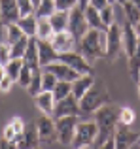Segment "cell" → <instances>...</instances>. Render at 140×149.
<instances>
[{
    "label": "cell",
    "instance_id": "1",
    "mask_svg": "<svg viewBox=\"0 0 140 149\" xmlns=\"http://www.w3.org/2000/svg\"><path fill=\"white\" fill-rule=\"evenodd\" d=\"M78 51L91 64L100 61V58H106V32L97 30V29H89L78 40Z\"/></svg>",
    "mask_w": 140,
    "mask_h": 149
},
{
    "label": "cell",
    "instance_id": "2",
    "mask_svg": "<svg viewBox=\"0 0 140 149\" xmlns=\"http://www.w3.org/2000/svg\"><path fill=\"white\" fill-rule=\"evenodd\" d=\"M108 102H110L108 89L104 87L102 83H95L80 98V108H81V113H95L100 106L108 104Z\"/></svg>",
    "mask_w": 140,
    "mask_h": 149
},
{
    "label": "cell",
    "instance_id": "3",
    "mask_svg": "<svg viewBox=\"0 0 140 149\" xmlns=\"http://www.w3.org/2000/svg\"><path fill=\"white\" fill-rule=\"evenodd\" d=\"M104 32H106V61L114 62L123 53V26L112 23Z\"/></svg>",
    "mask_w": 140,
    "mask_h": 149
},
{
    "label": "cell",
    "instance_id": "4",
    "mask_svg": "<svg viewBox=\"0 0 140 149\" xmlns=\"http://www.w3.org/2000/svg\"><path fill=\"white\" fill-rule=\"evenodd\" d=\"M99 134V125L95 121H80L76 127V134H74L72 146L76 149H83V147H93Z\"/></svg>",
    "mask_w": 140,
    "mask_h": 149
},
{
    "label": "cell",
    "instance_id": "5",
    "mask_svg": "<svg viewBox=\"0 0 140 149\" xmlns=\"http://www.w3.org/2000/svg\"><path fill=\"white\" fill-rule=\"evenodd\" d=\"M93 121L99 125V128H116L119 125V108L114 106L112 102L100 106L95 113H93Z\"/></svg>",
    "mask_w": 140,
    "mask_h": 149
},
{
    "label": "cell",
    "instance_id": "6",
    "mask_svg": "<svg viewBox=\"0 0 140 149\" xmlns=\"http://www.w3.org/2000/svg\"><path fill=\"white\" fill-rule=\"evenodd\" d=\"M36 130H38V138H40V142L46 143V146H51V143L59 142L55 117L51 119V115L42 113V115L38 117V121H36Z\"/></svg>",
    "mask_w": 140,
    "mask_h": 149
},
{
    "label": "cell",
    "instance_id": "7",
    "mask_svg": "<svg viewBox=\"0 0 140 149\" xmlns=\"http://www.w3.org/2000/svg\"><path fill=\"white\" fill-rule=\"evenodd\" d=\"M55 123H57L59 143L61 146H72L74 134H76V127H78V123H80V115L61 117V119H55Z\"/></svg>",
    "mask_w": 140,
    "mask_h": 149
},
{
    "label": "cell",
    "instance_id": "8",
    "mask_svg": "<svg viewBox=\"0 0 140 149\" xmlns=\"http://www.w3.org/2000/svg\"><path fill=\"white\" fill-rule=\"evenodd\" d=\"M59 61H63V62H66L68 66H72L80 76H83V74H93V64L76 49H74V51H66V53H61Z\"/></svg>",
    "mask_w": 140,
    "mask_h": 149
},
{
    "label": "cell",
    "instance_id": "9",
    "mask_svg": "<svg viewBox=\"0 0 140 149\" xmlns=\"http://www.w3.org/2000/svg\"><path fill=\"white\" fill-rule=\"evenodd\" d=\"M68 30L78 40L89 30V23H87V19H85V11L81 10L80 6H74L72 10L68 11Z\"/></svg>",
    "mask_w": 140,
    "mask_h": 149
},
{
    "label": "cell",
    "instance_id": "10",
    "mask_svg": "<svg viewBox=\"0 0 140 149\" xmlns=\"http://www.w3.org/2000/svg\"><path fill=\"white\" fill-rule=\"evenodd\" d=\"M81 108H80V100L74 95L66 96L63 100H57L55 109H53V117L55 119H61V117H68V115H80Z\"/></svg>",
    "mask_w": 140,
    "mask_h": 149
},
{
    "label": "cell",
    "instance_id": "11",
    "mask_svg": "<svg viewBox=\"0 0 140 149\" xmlns=\"http://www.w3.org/2000/svg\"><path fill=\"white\" fill-rule=\"evenodd\" d=\"M25 130H27V127H25V121H23L21 117L10 119V123H8L6 127H4V130H2V146H6V147L10 146L11 147V143H13Z\"/></svg>",
    "mask_w": 140,
    "mask_h": 149
},
{
    "label": "cell",
    "instance_id": "12",
    "mask_svg": "<svg viewBox=\"0 0 140 149\" xmlns=\"http://www.w3.org/2000/svg\"><path fill=\"white\" fill-rule=\"evenodd\" d=\"M53 44V47L61 53H66V51H74L78 47V38L74 36L70 30H61V32H55L49 40Z\"/></svg>",
    "mask_w": 140,
    "mask_h": 149
},
{
    "label": "cell",
    "instance_id": "13",
    "mask_svg": "<svg viewBox=\"0 0 140 149\" xmlns=\"http://www.w3.org/2000/svg\"><path fill=\"white\" fill-rule=\"evenodd\" d=\"M138 134L140 132L131 130V128L125 127V125H118V127H116V132H114L116 149H131V147H134V143H136V140H138Z\"/></svg>",
    "mask_w": 140,
    "mask_h": 149
},
{
    "label": "cell",
    "instance_id": "14",
    "mask_svg": "<svg viewBox=\"0 0 140 149\" xmlns=\"http://www.w3.org/2000/svg\"><path fill=\"white\" fill-rule=\"evenodd\" d=\"M44 68L49 70L51 74H55L57 79H63V81H74V79L80 77V74H78L72 66H68L66 62H63V61H55V62H51V64L44 66Z\"/></svg>",
    "mask_w": 140,
    "mask_h": 149
},
{
    "label": "cell",
    "instance_id": "15",
    "mask_svg": "<svg viewBox=\"0 0 140 149\" xmlns=\"http://www.w3.org/2000/svg\"><path fill=\"white\" fill-rule=\"evenodd\" d=\"M140 38L134 30V26L131 23H123V55H127V58L136 51V45H138Z\"/></svg>",
    "mask_w": 140,
    "mask_h": 149
},
{
    "label": "cell",
    "instance_id": "16",
    "mask_svg": "<svg viewBox=\"0 0 140 149\" xmlns=\"http://www.w3.org/2000/svg\"><path fill=\"white\" fill-rule=\"evenodd\" d=\"M38 57H40V66L44 68V66L59 61V51L53 47V44L49 40H40L38 38Z\"/></svg>",
    "mask_w": 140,
    "mask_h": 149
},
{
    "label": "cell",
    "instance_id": "17",
    "mask_svg": "<svg viewBox=\"0 0 140 149\" xmlns=\"http://www.w3.org/2000/svg\"><path fill=\"white\" fill-rule=\"evenodd\" d=\"M38 146H42V142H40V138H38L36 127L27 128V130L23 132V134L19 136L13 143H11V147H21V149H34V147H38Z\"/></svg>",
    "mask_w": 140,
    "mask_h": 149
},
{
    "label": "cell",
    "instance_id": "18",
    "mask_svg": "<svg viewBox=\"0 0 140 149\" xmlns=\"http://www.w3.org/2000/svg\"><path fill=\"white\" fill-rule=\"evenodd\" d=\"M34 104H36V108L40 109L42 113H46V115H53V109H55V95H53V91H42L38 93L36 96H34Z\"/></svg>",
    "mask_w": 140,
    "mask_h": 149
},
{
    "label": "cell",
    "instance_id": "19",
    "mask_svg": "<svg viewBox=\"0 0 140 149\" xmlns=\"http://www.w3.org/2000/svg\"><path fill=\"white\" fill-rule=\"evenodd\" d=\"M95 83L97 81H95V77H93V74H83V76H80L78 79L72 81V95L80 100Z\"/></svg>",
    "mask_w": 140,
    "mask_h": 149
},
{
    "label": "cell",
    "instance_id": "20",
    "mask_svg": "<svg viewBox=\"0 0 140 149\" xmlns=\"http://www.w3.org/2000/svg\"><path fill=\"white\" fill-rule=\"evenodd\" d=\"M0 13L6 23H17V19L21 17L17 0H0Z\"/></svg>",
    "mask_w": 140,
    "mask_h": 149
},
{
    "label": "cell",
    "instance_id": "21",
    "mask_svg": "<svg viewBox=\"0 0 140 149\" xmlns=\"http://www.w3.org/2000/svg\"><path fill=\"white\" fill-rule=\"evenodd\" d=\"M23 61L27 66L30 68H38L40 66V57H38V38L32 36L29 38V47H27L25 55H23Z\"/></svg>",
    "mask_w": 140,
    "mask_h": 149
},
{
    "label": "cell",
    "instance_id": "22",
    "mask_svg": "<svg viewBox=\"0 0 140 149\" xmlns=\"http://www.w3.org/2000/svg\"><path fill=\"white\" fill-rule=\"evenodd\" d=\"M17 25L21 26L23 34L29 38L36 36V26H38V17L34 13H29V15H21V17L17 19Z\"/></svg>",
    "mask_w": 140,
    "mask_h": 149
},
{
    "label": "cell",
    "instance_id": "23",
    "mask_svg": "<svg viewBox=\"0 0 140 149\" xmlns=\"http://www.w3.org/2000/svg\"><path fill=\"white\" fill-rule=\"evenodd\" d=\"M83 11H85V19H87V23H89V29H97V30H106L108 29V26L104 25L102 17H100V10H97V8H93L91 4H89Z\"/></svg>",
    "mask_w": 140,
    "mask_h": 149
},
{
    "label": "cell",
    "instance_id": "24",
    "mask_svg": "<svg viewBox=\"0 0 140 149\" xmlns=\"http://www.w3.org/2000/svg\"><path fill=\"white\" fill-rule=\"evenodd\" d=\"M49 23H51L53 30L61 32V30H68V11L63 10H55L49 15Z\"/></svg>",
    "mask_w": 140,
    "mask_h": 149
},
{
    "label": "cell",
    "instance_id": "25",
    "mask_svg": "<svg viewBox=\"0 0 140 149\" xmlns=\"http://www.w3.org/2000/svg\"><path fill=\"white\" fill-rule=\"evenodd\" d=\"M42 74H44V68H42V66L32 68V79H30V85L27 87V93H29L32 98L38 95V93L44 91V87H42Z\"/></svg>",
    "mask_w": 140,
    "mask_h": 149
},
{
    "label": "cell",
    "instance_id": "26",
    "mask_svg": "<svg viewBox=\"0 0 140 149\" xmlns=\"http://www.w3.org/2000/svg\"><path fill=\"white\" fill-rule=\"evenodd\" d=\"M129 77L134 83L140 81V42L136 45V51L129 57Z\"/></svg>",
    "mask_w": 140,
    "mask_h": 149
},
{
    "label": "cell",
    "instance_id": "27",
    "mask_svg": "<svg viewBox=\"0 0 140 149\" xmlns=\"http://www.w3.org/2000/svg\"><path fill=\"white\" fill-rule=\"evenodd\" d=\"M55 34L49 17H38V26H36V38L40 40H51V36Z\"/></svg>",
    "mask_w": 140,
    "mask_h": 149
},
{
    "label": "cell",
    "instance_id": "28",
    "mask_svg": "<svg viewBox=\"0 0 140 149\" xmlns=\"http://www.w3.org/2000/svg\"><path fill=\"white\" fill-rule=\"evenodd\" d=\"M123 13H125V21L127 23H131V25H136V23L140 21V10L136 8V4L131 0V2H127V4H123Z\"/></svg>",
    "mask_w": 140,
    "mask_h": 149
},
{
    "label": "cell",
    "instance_id": "29",
    "mask_svg": "<svg viewBox=\"0 0 140 149\" xmlns=\"http://www.w3.org/2000/svg\"><path fill=\"white\" fill-rule=\"evenodd\" d=\"M25 36V34H23V30H21V26L17 25V23H6V42L8 44H15V42L17 40H21V38Z\"/></svg>",
    "mask_w": 140,
    "mask_h": 149
},
{
    "label": "cell",
    "instance_id": "30",
    "mask_svg": "<svg viewBox=\"0 0 140 149\" xmlns=\"http://www.w3.org/2000/svg\"><path fill=\"white\" fill-rule=\"evenodd\" d=\"M23 66H25V61H23V58H11L8 64H4V68H6V76H10L11 79L17 81V77H19V74H21Z\"/></svg>",
    "mask_w": 140,
    "mask_h": 149
},
{
    "label": "cell",
    "instance_id": "31",
    "mask_svg": "<svg viewBox=\"0 0 140 149\" xmlns=\"http://www.w3.org/2000/svg\"><path fill=\"white\" fill-rule=\"evenodd\" d=\"M55 10H57L55 0H40V4H38L36 10H34V15H36V17H49Z\"/></svg>",
    "mask_w": 140,
    "mask_h": 149
},
{
    "label": "cell",
    "instance_id": "32",
    "mask_svg": "<svg viewBox=\"0 0 140 149\" xmlns=\"http://www.w3.org/2000/svg\"><path fill=\"white\" fill-rule=\"evenodd\" d=\"M53 95H55V100H63L66 98V96L72 95V81H63L59 79L55 85V89H53Z\"/></svg>",
    "mask_w": 140,
    "mask_h": 149
},
{
    "label": "cell",
    "instance_id": "33",
    "mask_svg": "<svg viewBox=\"0 0 140 149\" xmlns=\"http://www.w3.org/2000/svg\"><path fill=\"white\" fill-rule=\"evenodd\" d=\"M27 47H29V36H23L21 40H17L15 44L10 45L11 49V58H23V55H25Z\"/></svg>",
    "mask_w": 140,
    "mask_h": 149
},
{
    "label": "cell",
    "instance_id": "34",
    "mask_svg": "<svg viewBox=\"0 0 140 149\" xmlns=\"http://www.w3.org/2000/svg\"><path fill=\"white\" fill-rule=\"evenodd\" d=\"M136 119V113H134L133 108H119V125H125V127H131Z\"/></svg>",
    "mask_w": 140,
    "mask_h": 149
},
{
    "label": "cell",
    "instance_id": "35",
    "mask_svg": "<svg viewBox=\"0 0 140 149\" xmlns=\"http://www.w3.org/2000/svg\"><path fill=\"white\" fill-rule=\"evenodd\" d=\"M57 76L55 74H51L49 70H46L44 68V74H42V87H44V91H53L55 89V85H57Z\"/></svg>",
    "mask_w": 140,
    "mask_h": 149
},
{
    "label": "cell",
    "instance_id": "36",
    "mask_svg": "<svg viewBox=\"0 0 140 149\" xmlns=\"http://www.w3.org/2000/svg\"><path fill=\"white\" fill-rule=\"evenodd\" d=\"M100 17H102L104 25L110 26L112 23H116V13H114V4H108V6H104L102 10H100Z\"/></svg>",
    "mask_w": 140,
    "mask_h": 149
},
{
    "label": "cell",
    "instance_id": "37",
    "mask_svg": "<svg viewBox=\"0 0 140 149\" xmlns=\"http://www.w3.org/2000/svg\"><path fill=\"white\" fill-rule=\"evenodd\" d=\"M30 79H32V68L30 66H23V70H21V74H19V77H17V83L21 85L23 89H27L30 85Z\"/></svg>",
    "mask_w": 140,
    "mask_h": 149
},
{
    "label": "cell",
    "instance_id": "38",
    "mask_svg": "<svg viewBox=\"0 0 140 149\" xmlns=\"http://www.w3.org/2000/svg\"><path fill=\"white\" fill-rule=\"evenodd\" d=\"M11 61V49L8 42H0V64H8Z\"/></svg>",
    "mask_w": 140,
    "mask_h": 149
},
{
    "label": "cell",
    "instance_id": "39",
    "mask_svg": "<svg viewBox=\"0 0 140 149\" xmlns=\"http://www.w3.org/2000/svg\"><path fill=\"white\" fill-rule=\"evenodd\" d=\"M13 83H15V79H11L10 76H4L0 79V95H8L11 91V87H13Z\"/></svg>",
    "mask_w": 140,
    "mask_h": 149
},
{
    "label": "cell",
    "instance_id": "40",
    "mask_svg": "<svg viewBox=\"0 0 140 149\" xmlns=\"http://www.w3.org/2000/svg\"><path fill=\"white\" fill-rule=\"evenodd\" d=\"M17 6H19V11H21V15L34 13V4L30 2V0H17Z\"/></svg>",
    "mask_w": 140,
    "mask_h": 149
},
{
    "label": "cell",
    "instance_id": "41",
    "mask_svg": "<svg viewBox=\"0 0 140 149\" xmlns=\"http://www.w3.org/2000/svg\"><path fill=\"white\" fill-rule=\"evenodd\" d=\"M55 6H57V10L70 11L74 6H78V0H55Z\"/></svg>",
    "mask_w": 140,
    "mask_h": 149
},
{
    "label": "cell",
    "instance_id": "42",
    "mask_svg": "<svg viewBox=\"0 0 140 149\" xmlns=\"http://www.w3.org/2000/svg\"><path fill=\"white\" fill-rule=\"evenodd\" d=\"M108 4H112L110 0H91V6L97 8V10H102V8L108 6Z\"/></svg>",
    "mask_w": 140,
    "mask_h": 149
},
{
    "label": "cell",
    "instance_id": "43",
    "mask_svg": "<svg viewBox=\"0 0 140 149\" xmlns=\"http://www.w3.org/2000/svg\"><path fill=\"white\" fill-rule=\"evenodd\" d=\"M89 4H91V0H78V6H80L81 10H85V8H87Z\"/></svg>",
    "mask_w": 140,
    "mask_h": 149
},
{
    "label": "cell",
    "instance_id": "44",
    "mask_svg": "<svg viewBox=\"0 0 140 149\" xmlns=\"http://www.w3.org/2000/svg\"><path fill=\"white\" fill-rule=\"evenodd\" d=\"M127 2H131V0H112V4H119V6H123Z\"/></svg>",
    "mask_w": 140,
    "mask_h": 149
},
{
    "label": "cell",
    "instance_id": "45",
    "mask_svg": "<svg viewBox=\"0 0 140 149\" xmlns=\"http://www.w3.org/2000/svg\"><path fill=\"white\" fill-rule=\"evenodd\" d=\"M134 30H136V34H138V38H140V21L134 25Z\"/></svg>",
    "mask_w": 140,
    "mask_h": 149
},
{
    "label": "cell",
    "instance_id": "46",
    "mask_svg": "<svg viewBox=\"0 0 140 149\" xmlns=\"http://www.w3.org/2000/svg\"><path fill=\"white\" fill-rule=\"evenodd\" d=\"M134 147L140 149V134H138V140H136V143H134Z\"/></svg>",
    "mask_w": 140,
    "mask_h": 149
},
{
    "label": "cell",
    "instance_id": "47",
    "mask_svg": "<svg viewBox=\"0 0 140 149\" xmlns=\"http://www.w3.org/2000/svg\"><path fill=\"white\" fill-rule=\"evenodd\" d=\"M30 2L34 4V10H36V6H38V4H40V0H30Z\"/></svg>",
    "mask_w": 140,
    "mask_h": 149
},
{
    "label": "cell",
    "instance_id": "48",
    "mask_svg": "<svg viewBox=\"0 0 140 149\" xmlns=\"http://www.w3.org/2000/svg\"><path fill=\"white\" fill-rule=\"evenodd\" d=\"M133 2L136 4V8H138V10H140V0H133Z\"/></svg>",
    "mask_w": 140,
    "mask_h": 149
},
{
    "label": "cell",
    "instance_id": "49",
    "mask_svg": "<svg viewBox=\"0 0 140 149\" xmlns=\"http://www.w3.org/2000/svg\"><path fill=\"white\" fill-rule=\"evenodd\" d=\"M138 96H140V81H138Z\"/></svg>",
    "mask_w": 140,
    "mask_h": 149
},
{
    "label": "cell",
    "instance_id": "50",
    "mask_svg": "<svg viewBox=\"0 0 140 149\" xmlns=\"http://www.w3.org/2000/svg\"><path fill=\"white\" fill-rule=\"evenodd\" d=\"M110 2H112V0H110Z\"/></svg>",
    "mask_w": 140,
    "mask_h": 149
}]
</instances>
